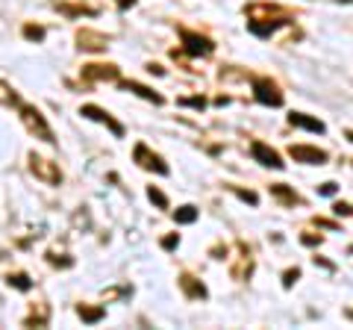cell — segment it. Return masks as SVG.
Returning a JSON list of instances; mask_svg holds the SVG:
<instances>
[{"mask_svg": "<svg viewBox=\"0 0 353 330\" xmlns=\"http://www.w3.org/2000/svg\"><path fill=\"white\" fill-rule=\"evenodd\" d=\"M6 283H9V286H15V289H21V292H30V289H32V280L27 278L24 271H15V274H9V278H6Z\"/></svg>", "mask_w": 353, "mask_h": 330, "instance_id": "21", "label": "cell"}, {"mask_svg": "<svg viewBox=\"0 0 353 330\" xmlns=\"http://www.w3.org/2000/svg\"><path fill=\"white\" fill-rule=\"evenodd\" d=\"M148 197L159 206V210H168V197H165V192H159L157 186H148Z\"/></svg>", "mask_w": 353, "mask_h": 330, "instance_id": "23", "label": "cell"}, {"mask_svg": "<svg viewBox=\"0 0 353 330\" xmlns=\"http://www.w3.org/2000/svg\"><path fill=\"white\" fill-rule=\"evenodd\" d=\"M345 316H347V318H350V322H353V307H350V310H347V313H345Z\"/></svg>", "mask_w": 353, "mask_h": 330, "instance_id": "35", "label": "cell"}, {"mask_svg": "<svg viewBox=\"0 0 353 330\" xmlns=\"http://www.w3.org/2000/svg\"><path fill=\"white\" fill-rule=\"evenodd\" d=\"M250 157L256 159L259 165H265V168H277V171H283L285 168V162H283V157L274 148H268L265 142H250Z\"/></svg>", "mask_w": 353, "mask_h": 330, "instance_id": "7", "label": "cell"}, {"mask_svg": "<svg viewBox=\"0 0 353 330\" xmlns=\"http://www.w3.org/2000/svg\"><path fill=\"white\" fill-rule=\"evenodd\" d=\"M245 15H248V30L253 32V36L259 39H268L271 32H277L280 27H289L294 24V15L289 12V9L283 6H268V3H250L245 6Z\"/></svg>", "mask_w": 353, "mask_h": 330, "instance_id": "1", "label": "cell"}, {"mask_svg": "<svg viewBox=\"0 0 353 330\" xmlns=\"http://www.w3.org/2000/svg\"><path fill=\"white\" fill-rule=\"evenodd\" d=\"M80 115L83 118H88V121H97V124H106L109 130H112V136L115 139H124V124H118V121L106 113V109H101V106H94V104H85L83 109H80Z\"/></svg>", "mask_w": 353, "mask_h": 330, "instance_id": "8", "label": "cell"}, {"mask_svg": "<svg viewBox=\"0 0 353 330\" xmlns=\"http://www.w3.org/2000/svg\"><path fill=\"white\" fill-rule=\"evenodd\" d=\"M333 213H336V215H353V206L345 204V201H336V204H333Z\"/></svg>", "mask_w": 353, "mask_h": 330, "instance_id": "28", "label": "cell"}, {"mask_svg": "<svg viewBox=\"0 0 353 330\" xmlns=\"http://www.w3.org/2000/svg\"><path fill=\"white\" fill-rule=\"evenodd\" d=\"M301 242H303L306 248H318V245H321V242H324V236H315V233H303V236H301Z\"/></svg>", "mask_w": 353, "mask_h": 330, "instance_id": "27", "label": "cell"}, {"mask_svg": "<svg viewBox=\"0 0 353 330\" xmlns=\"http://www.w3.org/2000/svg\"><path fill=\"white\" fill-rule=\"evenodd\" d=\"M253 97L262 106H283V92L271 77H253Z\"/></svg>", "mask_w": 353, "mask_h": 330, "instance_id": "5", "label": "cell"}, {"mask_svg": "<svg viewBox=\"0 0 353 330\" xmlns=\"http://www.w3.org/2000/svg\"><path fill=\"white\" fill-rule=\"evenodd\" d=\"M312 260H315V266H324L327 271H336V266H333L330 260H324V257H312Z\"/></svg>", "mask_w": 353, "mask_h": 330, "instance_id": "31", "label": "cell"}, {"mask_svg": "<svg viewBox=\"0 0 353 330\" xmlns=\"http://www.w3.org/2000/svg\"><path fill=\"white\" fill-rule=\"evenodd\" d=\"M350 162H353V159H350Z\"/></svg>", "mask_w": 353, "mask_h": 330, "instance_id": "36", "label": "cell"}, {"mask_svg": "<svg viewBox=\"0 0 353 330\" xmlns=\"http://www.w3.org/2000/svg\"><path fill=\"white\" fill-rule=\"evenodd\" d=\"M48 322H50V310H48V304H32L30 316L24 318V327H48Z\"/></svg>", "mask_w": 353, "mask_h": 330, "instance_id": "16", "label": "cell"}, {"mask_svg": "<svg viewBox=\"0 0 353 330\" xmlns=\"http://www.w3.org/2000/svg\"><path fill=\"white\" fill-rule=\"evenodd\" d=\"M18 113H21V121H24V127H27L36 139L48 142V145H53V142H57V136H53V130H50L48 121H44V115H41V109H39V106H32V104H24V101H21Z\"/></svg>", "mask_w": 353, "mask_h": 330, "instance_id": "2", "label": "cell"}, {"mask_svg": "<svg viewBox=\"0 0 353 330\" xmlns=\"http://www.w3.org/2000/svg\"><path fill=\"white\" fill-rule=\"evenodd\" d=\"M148 71H150V74H159V77L165 74V68H162V65H157V62H150V65H148Z\"/></svg>", "mask_w": 353, "mask_h": 330, "instance_id": "33", "label": "cell"}, {"mask_svg": "<svg viewBox=\"0 0 353 330\" xmlns=\"http://www.w3.org/2000/svg\"><path fill=\"white\" fill-rule=\"evenodd\" d=\"M176 245H180V236H176V233H171V236L162 239V248H165V251H174Z\"/></svg>", "mask_w": 353, "mask_h": 330, "instance_id": "30", "label": "cell"}, {"mask_svg": "<svg viewBox=\"0 0 353 330\" xmlns=\"http://www.w3.org/2000/svg\"><path fill=\"white\" fill-rule=\"evenodd\" d=\"M227 189L233 192V195H239L241 201H248L250 206H256V204H259V195H256V192H250V189H239V186H227Z\"/></svg>", "mask_w": 353, "mask_h": 330, "instance_id": "22", "label": "cell"}, {"mask_svg": "<svg viewBox=\"0 0 353 330\" xmlns=\"http://www.w3.org/2000/svg\"><path fill=\"white\" fill-rule=\"evenodd\" d=\"M132 162H136L139 168H145V171L162 174V177H165V174L171 171V168H168V162H165V159L159 157V153H153V151L145 145V142H139V145L132 148Z\"/></svg>", "mask_w": 353, "mask_h": 330, "instance_id": "4", "label": "cell"}, {"mask_svg": "<svg viewBox=\"0 0 353 330\" xmlns=\"http://www.w3.org/2000/svg\"><path fill=\"white\" fill-rule=\"evenodd\" d=\"M30 171L36 174L41 183H48V186H59L62 183V168L53 159H44V157L30 153Z\"/></svg>", "mask_w": 353, "mask_h": 330, "instance_id": "6", "label": "cell"}, {"mask_svg": "<svg viewBox=\"0 0 353 330\" xmlns=\"http://www.w3.org/2000/svg\"><path fill=\"white\" fill-rule=\"evenodd\" d=\"M336 192H339L336 183H321V186H318V195H324V197H333Z\"/></svg>", "mask_w": 353, "mask_h": 330, "instance_id": "29", "label": "cell"}, {"mask_svg": "<svg viewBox=\"0 0 353 330\" xmlns=\"http://www.w3.org/2000/svg\"><path fill=\"white\" fill-rule=\"evenodd\" d=\"M289 157L294 162H303V165H327L330 153L321 148H312V145H292L289 148Z\"/></svg>", "mask_w": 353, "mask_h": 330, "instance_id": "9", "label": "cell"}, {"mask_svg": "<svg viewBox=\"0 0 353 330\" xmlns=\"http://www.w3.org/2000/svg\"><path fill=\"white\" fill-rule=\"evenodd\" d=\"M176 283H180V289H183L185 298H192V301H206L209 298V289L203 286V280L192 278V274H180Z\"/></svg>", "mask_w": 353, "mask_h": 330, "instance_id": "12", "label": "cell"}, {"mask_svg": "<svg viewBox=\"0 0 353 330\" xmlns=\"http://www.w3.org/2000/svg\"><path fill=\"white\" fill-rule=\"evenodd\" d=\"M118 86H121V89H124V92H132V95L145 97V101L157 104V106H162V104H165V97H162L159 92H153L150 86H145V83H136V80H118Z\"/></svg>", "mask_w": 353, "mask_h": 330, "instance_id": "13", "label": "cell"}, {"mask_svg": "<svg viewBox=\"0 0 353 330\" xmlns=\"http://www.w3.org/2000/svg\"><path fill=\"white\" fill-rule=\"evenodd\" d=\"M24 36H27L30 41H41V39H44V27H39V24H27V27H24Z\"/></svg>", "mask_w": 353, "mask_h": 330, "instance_id": "25", "label": "cell"}, {"mask_svg": "<svg viewBox=\"0 0 353 330\" xmlns=\"http://www.w3.org/2000/svg\"><path fill=\"white\" fill-rule=\"evenodd\" d=\"M0 104H3V106H21L18 92L12 89V86H6L3 80H0Z\"/></svg>", "mask_w": 353, "mask_h": 330, "instance_id": "20", "label": "cell"}, {"mask_svg": "<svg viewBox=\"0 0 353 330\" xmlns=\"http://www.w3.org/2000/svg\"><path fill=\"white\" fill-rule=\"evenodd\" d=\"M197 215H201V210H197V206H192V204H185V206H180V210L174 213V222H176V224H194Z\"/></svg>", "mask_w": 353, "mask_h": 330, "instance_id": "18", "label": "cell"}, {"mask_svg": "<svg viewBox=\"0 0 353 330\" xmlns=\"http://www.w3.org/2000/svg\"><path fill=\"white\" fill-rule=\"evenodd\" d=\"M176 104H180V106H192V109H206V97H201V95H194V97H180Z\"/></svg>", "mask_w": 353, "mask_h": 330, "instance_id": "24", "label": "cell"}, {"mask_svg": "<svg viewBox=\"0 0 353 330\" xmlns=\"http://www.w3.org/2000/svg\"><path fill=\"white\" fill-rule=\"evenodd\" d=\"M297 280H301V269H289V271L283 274V289H292Z\"/></svg>", "mask_w": 353, "mask_h": 330, "instance_id": "26", "label": "cell"}, {"mask_svg": "<svg viewBox=\"0 0 353 330\" xmlns=\"http://www.w3.org/2000/svg\"><path fill=\"white\" fill-rule=\"evenodd\" d=\"M80 77L85 83H101V80H118V65H112V62H106V65H101V62H92V65H83V71H80Z\"/></svg>", "mask_w": 353, "mask_h": 330, "instance_id": "10", "label": "cell"}, {"mask_svg": "<svg viewBox=\"0 0 353 330\" xmlns=\"http://www.w3.org/2000/svg\"><path fill=\"white\" fill-rule=\"evenodd\" d=\"M289 124L292 127H301V130H309V133H327L324 121H318L306 113H289Z\"/></svg>", "mask_w": 353, "mask_h": 330, "instance_id": "14", "label": "cell"}, {"mask_svg": "<svg viewBox=\"0 0 353 330\" xmlns=\"http://www.w3.org/2000/svg\"><path fill=\"white\" fill-rule=\"evenodd\" d=\"M180 39H183V50L189 53V57H212L215 53V41L209 39V36H201V32H194V30H180Z\"/></svg>", "mask_w": 353, "mask_h": 330, "instance_id": "3", "label": "cell"}, {"mask_svg": "<svg viewBox=\"0 0 353 330\" xmlns=\"http://www.w3.org/2000/svg\"><path fill=\"white\" fill-rule=\"evenodd\" d=\"M271 195L277 197L283 206H301V204H303V197L297 195L289 183H271Z\"/></svg>", "mask_w": 353, "mask_h": 330, "instance_id": "15", "label": "cell"}, {"mask_svg": "<svg viewBox=\"0 0 353 330\" xmlns=\"http://www.w3.org/2000/svg\"><path fill=\"white\" fill-rule=\"evenodd\" d=\"M315 224L318 227H327V230H339V224L336 222H327V218H315Z\"/></svg>", "mask_w": 353, "mask_h": 330, "instance_id": "32", "label": "cell"}, {"mask_svg": "<svg viewBox=\"0 0 353 330\" xmlns=\"http://www.w3.org/2000/svg\"><path fill=\"white\" fill-rule=\"evenodd\" d=\"M59 9V12H65V15H97V9L94 6H83V3H77V6H71V3H53Z\"/></svg>", "mask_w": 353, "mask_h": 330, "instance_id": "19", "label": "cell"}, {"mask_svg": "<svg viewBox=\"0 0 353 330\" xmlns=\"http://www.w3.org/2000/svg\"><path fill=\"white\" fill-rule=\"evenodd\" d=\"M345 136H347V142H353V130H347V133H345Z\"/></svg>", "mask_w": 353, "mask_h": 330, "instance_id": "34", "label": "cell"}, {"mask_svg": "<svg viewBox=\"0 0 353 330\" xmlns=\"http://www.w3.org/2000/svg\"><path fill=\"white\" fill-rule=\"evenodd\" d=\"M77 48L97 53V50L109 48V39L103 36V32H94V30H77Z\"/></svg>", "mask_w": 353, "mask_h": 330, "instance_id": "11", "label": "cell"}, {"mask_svg": "<svg viewBox=\"0 0 353 330\" xmlns=\"http://www.w3.org/2000/svg\"><path fill=\"white\" fill-rule=\"evenodd\" d=\"M77 316H80L85 324H97L101 318H106V307H88V304H80V307H77Z\"/></svg>", "mask_w": 353, "mask_h": 330, "instance_id": "17", "label": "cell"}]
</instances>
